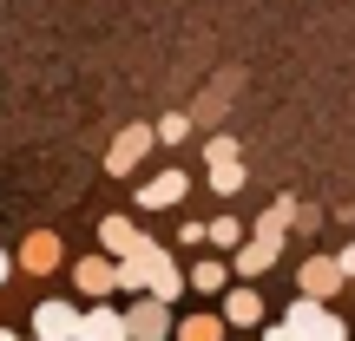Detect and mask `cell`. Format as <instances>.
<instances>
[{
  "label": "cell",
  "mask_w": 355,
  "mask_h": 341,
  "mask_svg": "<svg viewBox=\"0 0 355 341\" xmlns=\"http://www.w3.org/2000/svg\"><path fill=\"white\" fill-rule=\"evenodd\" d=\"M336 269H343V282L355 276V243H343V256H336Z\"/></svg>",
  "instance_id": "7402d4cb"
},
{
  "label": "cell",
  "mask_w": 355,
  "mask_h": 341,
  "mask_svg": "<svg viewBox=\"0 0 355 341\" xmlns=\"http://www.w3.org/2000/svg\"><path fill=\"white\" fill-rule=\"evenodd\" d=\"M152 151H158L152 125H125V131L112 138V151H105V177H132V171H139Z\"/></svg>",
  "instance_id": "3957f363"
},
{
  "label": "cell",
  "mask_w": 355,
  "mask_h": 341,
  "mask_svg": "<svg viewBox=\"0 0 355 341\" xmlns=\"http://www.w3.org/2000/svg\"><path fill=\"white\" fill-rule=\"evenodd\" d=\"M191 197V171H158V177H145L139 184V210H178V203Z\"/></svg>",
  "instance_id": "ba28073f"
},
{
  "label": "cell",
  "mask_w": 355,
  "mask_h": 341,
  "mask_svg": "<svg viewBox=\"0 0 355 341\" xmlns=\"http://www.w3.org/2000/svg\"><path fill=\"white\" fill-rule=\"evenodd\" d=\"M145 289L178 302L184 295V269H178V256H165V243H152V263H145Z\"/></svg>",
  "instance_id": "30bf717a"
},
{
  "label": "cell",
  "mask_w": 355,
  "mask_h": 341,
  "mask_svg": "<svg viewBox=\"0 0 355 341\" xmlns=\"http://www.w3.org/2000/svg\"><path fill=\"white\" fill-rule=\"evenodd\" d=\"M336 289H343V269H336V256H309V263H303V295H322V302H329Z\"/></svg>",
  "instance_id": "7c38bea8"
},
{
  "label": "cell",
  "mask_w": 355,
  "mask_h": 341,
  "mask_svg": "<svg viewBox=\"0 0 355 341\" xmlns=\"http://www.w3.org/2000/svg\"><path fill=\"white\" fill-rule=\"evenodd\" d=\"M290 223H296V197L283 190V197L270 203L263 216H257V237H277V243H283V237H290Z\"/></svg>",
  "instance_id": "2e32d148"
},
{
  "label": "cell",
  "mask_w": 355,
  "mask_h": 341,
  "mask_svg": "<svg viewBox=\"0 0 355 341\" xmlns=\"http://www.w3.org/2000/svg\"><path fill=\"white\" fill-rule=\"evenodd\" d=\"M277 256H283V243H277V237H243L237 250L224 256V263H230V276L257 282V276H270V269H277Z\"/></svg>",
  "instance_id": "52a82bcc"
},
{
  "label": "cell",
  "mask_w": 355,
  "mask_h": 341,
  "mask_svg": "<svg viewBox=\"0 0 355 341\" xmlns=\"http://www.w3.org/2000/svg\"><path fill=\"white\" fill-rule=\"evenodd\" d=\"M224 302H217V315H224V329H257V322H263V295H257V282H224Z\"/></svg>",
  "instance_id": "8992f818"
},
{
  "label": "cell",
  "mask_w": 355,
  "mask_h": 341,
  "mask_svg": "<svg viewBox=\"0 0 355 341\" xmlns=\"http://www.w3.org/2000/svg\"><path fill=\"white\" fill-rule=\"evenodd\" d=\"M132 237H139V223L132 216H99V243H105V256H119V250H132Z\"/></svg>",
  "instance_id": "ac0fdd59"
},
{
  "label": "cell",
  "mask_w": 355,
  "mask_h": 341,
  "mask_svg": "<svg viewBox=\"0 0 355 341\" xmlns=\"http://www.w3.org/2000/svg\"><path fill=\"white\" fill-rule=\"evenodd\" d=\"M13 282V250H0V289Z\"/></svg>",
  "instance_id": "603a6c76"
},
{
  "label": "cell",
  "mask_w": 355,
  "mask_h": 341,
  "mask_svg": "<svg viewBox=\"0 0 355 341\" xmlns=\"http://www.w3.org/2000/svg\"><path fill=\"white\" fill-rule=\"evenodd\" d=\"M119 335H125V315L112 308V295H92L79 308V341H119Z\"/></svg>",
  "instance_id": "9c48e42d"
},
{
  "label": "cell",
  "mask_w": 355,
  "mask_h": 341,
  "mask_svg": "<svg viewBox=\"0 0 355 341\" xmlns=\"http://www.w3.org/2000/svg\"><path fill=\"white\" fill-rule=\"evenodd\" d=\"M171 335H184V341H224V315H184V322H171Z\"/></svg>",
  "instance_id": "d6986e66"
},
{
  "label": "cell",
  "mask_w": 355,
  "mask_h": 341,
  "mask_svg": "<svg viewBox=\"0 0 355 341\" xmlns=\"http://www.w3.org/2000/svg\"><path fill=\"white\" fill-rule=\"evenodd\" d=\"M178 243H184V250H198V243H204V223H198V216H184V230H178Z\"/></svg>",
  "instance_id": "44dd1931"
},
{
  "label": "cell",
  "mask_w": 355,
  "mask_h": 341,
  "mask_svg": "<svg viewBox=\"0 0 355 341\" xmlns=\"http://www.w3.org/2000/svg\"><path fill=\"white\" fill-rule=\"evenodd\" d=\"M73 289L86 295V302L92 295H112V256H79L73 263Z\"/></svg>",
  "instance_id": "8fae6325"
},
{
  "label": "cell",
  "mask_w": 355,
  "mask_h": 341,
  "mask_svg": "<svg viewBox=\"0 0 355 341\" xmlns=\"http://www.w3.org/2000/svg\"><path fill=\"white\" fill-rule=\"evenodd\" d=\"M60 263H66V250H60L53 230H26V243L13 250V269H20V276H53Z\"/></svg>",
  "instance_id": "5b68a950"
},
{
  "label": "cell",
  "mask_w": 355,
  "mask_h": 341,
  "mask_svg": "<svg viewBox=\"0 0 355 341\" xmlns=\"http://www.w3.org/2000/svg\"><path fill=\"white\" fill-rule=\"evenodd\" d=\"M230 86H237V73L211 79V92H204V99H198V112H191V131H198V125H217V118H224V105H230Z\"/></svg>",
  "instance_id": "4fadbf2b"
},
{
  "label": "cell",
  "mask_w": 355,
  "mask_h": 341,
  "mask_svg": "<svg viewBox=\"0 0 355 341\" xmlns=\"http://www.w3.org/2000/svg\"><path fill=\"white\" fill-rule=\"evenodd\" d=\"M26 329L40 341H79V302H33V315H26Z\"/></svg>",
  "instance_id": "277c9868"
},
{
  "label": "cell",
  "mask_w": 355,
  "mask_h": 341,
  "mask_svg": "<svg viewBox=\"0 0 355 341\" xmlns=\"http://www.w3.org/2000/svg\"><path fill=\"white\" fill-rule=\"evenodd\" d=\"M204 243H211V250H237V243H243V216L217 210L211 223H204Z\"/></svg>",
  "instance_id": "e0dca14e"
},
{
  "label": "cell",
  "mask_w": 355,
  "mask_h": 341,
  "mask_svg": "<svg viewBox=\"0 0 355 341\" xmlns=\"http://www.w3.org/2000/svg\"><path fill=\"white\" fill-rule=\"evenodd\" d=\"M119 315H125V335H139V341L171 335V302L152 289H132V308H119Z\"/></svg>",
  "instance_id": "7a4b0ae2"
},
{
  "label": "cell",
  "mask_w": 355,
  "mask_h": 341,
  "mask_svg": "<svg viewBox=\"0 0 355 341\" xmlns=\"http://www.w3.org/2000/svg\"><path fill=\"white\" fill-rule=\"evenodd\" d=\"M257 329H263L270 341H343V335H349V322L336 315L322 295H296V302H290V315H277V322L263 315Z\"/></svg>",
  "instance_id": "6da1fadb"
},
{
  "label": "cell",
  "mask_w": 355,
  "mask_h": 341,
  "mask_svg": "<svg viewBox=\"0 0 355 341\" xmlns=\"http://www.w3.org/2000/svg\"><path fill=\"white\" fill-rule=\"evenodd\" d=\"M184 282H191V289H198V295H217V289H224V282H230V263H224V256H198Z\"/></svg>",
  "instance_id": "5bb4252c"
},
{
  "label": "cell",
  "mask_w": 355,
  "mask_h": 341,
  "mask_svg": "<svg viewBox=\"0 0 355 341\" xmlns=\"http://www.w3.org/2000/svg\"><path fill=\"white\" fill-rule=\"evenodd\" d=\"M152 138L165 145V151H171V145H184V138H191V112H165V118L152 125Z\"/></svg>",
  "instance_id": "ffe728a7"
},
{
  "label": "cell",
  "mask_w": 355,
  "mask_h": 341,
  "mask_svg": "<svg viewBox=\"0 0 355 341\" xmlns=\"http://www.w3.org/2000/svg\"><path fill=\"white\" fill-rule=\"evenodd\" d=\"M243 177H250V171H243V158H237V151H230V158H211V197H237Z\"/></svg>",
  "instance_id": "9a60e30c"
}]
</instances>
